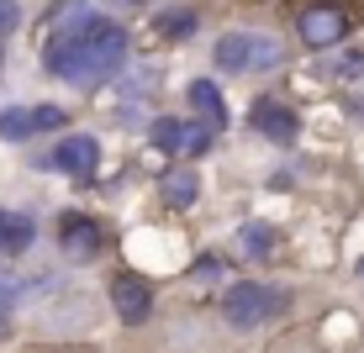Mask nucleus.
<instances>
[{
    "label": "nucleus",
    "mask_w": 364,
    "mask_h": 353,
    "mask_svg": "<svg viewBox=\"0 0 364 353\" xmlns=\"http://www.w3.org/2000/svg\"><path fill=\"white\" fill-rule=\"evenodd\" d=\"M43 32V74L69 90H100L122 80L132 58V32L111 11H90V0H53Z\"/></svg>",
    "instance_id": "1"
},
{
    "label": "nucleus",
    "mask_w": 364,
    "mask_h": 353,
    "mask_svg": "<svg viewBox=\"0 0 364 353\" xmlns=\"http://www.w3.org/2000/svg\"><path fill=\"white\" fill-rule=\"evenodd\" d=\"M301 311V290L291 280H264V274H237L217 285L206 317L222 327V337H264L291 327Z\"/></svg>",
    "instance_id": "2"
},
{
    "label": "nucleus",
    "mask_w": 364,
    "mask_h": 353,
    "mask_svg": "<svg viewBox=\"0 0 364 353\" xmlns=\"http://www.w3.org/2000/svg\"><path fill=\"white\" fill-rule=\"evenodd\" d=\"M285 64H291L285 37L264 27H232L211 43V69L228 74V80H264V74H280Z\"/></svg>",
    "instance_id": "3"
},
{
    "label": "nucleus",
    "mask_w": 364,
    "mask_h": 353,
    "mask_svg": "<svg viewBox=\"0 0 364 353\" xmlns=\"http://www.w3.org/2000/svg\"><path fill=\"white\" fill-rule=\"evenodd\" d=\"M53 248H58V259H64V264L90 269V264H100L111 248H117V227H111L106 217H95V211L64 206L53 217Z\"/></svg>",
    "instance_id": "4"
},
{
    "label": "nucleus",
    "mask_w": 364,
    "mask_h": 353,
    "mask_svg": "<svg viewBox=\"0 0 364 353\" xmlns=\"http://www.w3.org/2000/svg\"><path fill=\"white\" fill-rule=\"evenodd\" d=\"M106 306L111 317H117L122 332H148V327L159 322V285L148 280L143 269H111L106 274Z\"/></svg>",
    "instance_id": "5"
},
{
    "label": "nucleus",
    "mask_w": 364,
    "mask_h": 353,
    "mask_svg": "<svg viewBox=\"0 0 364 353\" xmlns=\"http://www.w3.org/2000/svg\"><path fill=\"white\" fill-rule=\"evenodd\" d=\"M100 158H106V148H100L95 132H64L53 148H43L32 163L48 174H64L74 185H95L100 180Z\"/></svg>",
    "instance_id": "6"
},
{
    "label": "nucleus",
    "mask_w": 364,
    "mask_h": 353,
    "mask_svg": "<svg viewBox=\"0 0 364 353\" xmlns=\"http://www.w3.org/2000/svg\"><path fill=\"white\" fill-rule=\"evenodd\" d=\"M148 143L159 148V158H174V163H196L217 148V132L196 116H154L148 121Z\"/></svg>",
    "instance_id": "7"
},
{
    "label": "nucleus",
    "mask_w": 364,
    "mask_h": 353,
    "mask_svg": "<svg viewBox=\"0 0 364 353\" xmlns=\"http://www.w3.org/2000/svg\"><path fill=\"white\" fill-rule=\"evenodd\" d=\"M69 127V106H53V100H21V106H0V143L27 148L37 137H53Z\"/></svg>",
    "instance_id": "8"
},
{
    "label": "nucleus",
    "mask_w": 364,
    "mask_h": 353,
    "mask_svg": "<svg viewBox=\"0 0 364 353\" xmlns=\"http://www.w3.org/2000/svg\"><path fill=\"white\" fill-rule=\"evenodd\" d=\"M354 11L338 6V0H317V6H301L296 11V37L311 48V53H333L338 43H348L354 37Z\"/></svg>",
    "instance_id": "9"
},
{
    "label": "nucleus",
    "mask_w": 364,
    "mask_h": 353,
    "mask_svg": "<svg viewBox=\"0 0 364 353\" xmlns=\"http://www.w3.org/2000/svg\"><path fill=\"white\" fill-rule=\"evenodd\" d=\"M243 127L254 132V137H264L269 148H296V137H301V111L291 106V100H280V95H259L254 106H248Z\"/></svg>",
    "instance_id": "10"
},
{
    "label": "nucleus",
    "mask_w": 364,
    "mask_h": 353,
    "mask_svg": "<svg viewBox=\"0 0 364 353\" xmlns=\"http://www.w3.org/2000/svg\"><path fill=\"white\" fill-rule=\"evenodd\" d=\"M232 248H237V259H243V264H274V259H280V248H285V232L274 222H259L254 217V222H243L232 232Z\"/></svg>",
    "instance_id": "11"
},
{
    "label": "nucleus",
    "mask_w": 364,
    "mask_h": 353,
    "mask_svg": "<svg viewBox=\"0 0 364 353\" xmlns=\"http://www.w3.org/2000/svg\"><path fill=\"white\" fill-rule=\"evenodd\" d=\"M37 237H43V227H37L32 211H16V206H0V259L16 264L27 259L37 248Z\"/></svg>",
    "instance_id": "12"
},
{
    "label": "nucleus",
    "mask_w": 364,
    "mask_h": 353,
    "mask_svg": "<svg viewBox=\"0 0 364 353\" xmlns=\"http://www.w3.org/2000/svg\"><path fill=\"white\" fill-rule=\"evenodd\" d=\"M154 190H159V206H169V211H191L206 185H200V169H196V163H174V169L159 174Z\"/></svg>",
    "instance_id": "13"
},
{
    "label": "nucleus",
    "mask_w": 364,
    "mask_h": 353,
    "mask_svg": "<svg viewBox=\"0 0 364 353\" xmlns=\"http://www.w3.org/2000/svg\"><path fill=\"white\" fill-rule=\"evenodd\" d=\"M185 106H191V116H196V121H206L211 132H222V127L232 121L217 80H191V85H185Z\"/></svg>",
    "instance_id": "14"
},
{
    "label": "nucleus",
    "mask_w": 364,
    "mask_h": 353,
    "mask_svg": "<svg viewBox=\"0 0 364 353\" xmlns=\"http://www.w3.org/2000/svg\"><path fill=\"white\" fill-rule=\"evenodd\" d=\"M200 32V11L196 6H159L154 11V37L159 43H191V37Z\"/></svg>",
    "instance_id": "15"
},
{
    "label": "nucleus",
    "mask_w": 364,
    "mask_h": 353,
    "mask_svg": "<svg viewBox=\"0 0 364 353\" xmlns=\"http://www.w3.org/2000/svg\"><path fill=\"white\" fill-rule=\"evenodd\" d=\"M21 300H32V280H21V274H6V280H0V343L16 332Z\"/></svg>",
    "instance_id": "16"
},
{
    "label": "nucleus",
    "mask_w": 364,
    "mask_h": 353,
    "mask_svg": "<svg viewBox=\"0 0 364 353\" xmlns=\"http://www.w3.org/2000/svg\"><path fill=\"white\" fill-rule=\"evenodd\" d=\"M259 353H328V348H322V337L311 332V327H291V332H280L274 343H264Z\"/></svg>",
    "instance_id": "17"
},
{
    "label": "nucleus",
    "mask_w": 364,
    "mask_h": 353,
    "mask_svg": "<svg viewBox=\"0 0 364 353\" xmlns=\"http://www.w3.org/2000/svg\"><path fill=\"white\" fill-rule=\"evenodd\" d=\"M228 274H232V259L217 254V248H206V254L191 264V280L196 285H228Z\"/></svg>",
    "instance_id": "18"
},
{
    "label": "nucleus",
    "mask_w": 364,
    "mask_h": 353,
    "mask_svg": "<svg viewBox=\"0 0 364 353\" xmlns=\"http://www.w3.org/2000/svg\"><path fill=\"white\" fill-rule=\"evenodd\" d=\"M322 80H364V53L348 48V53L328 58V64H322Z\"/></svg>",
    "instance_id": "19"
},
{
    "label": "nucleus",
    "mask_w": 364,
    "mask_h": 353,
    "mask_svg": "<svg viewBox=\"0 0 364 353\" xmlns=\"http://www.w3.org/2000/svg\"><path fill=\"white\" fill-rule=\"evenodd\" d=\"M21 21H27V16H21V0H0V37H11Z\"/></svg>",
    "instance_id": "20"
},
{
    "label": "nucleus",
    "mask_w": 364,
    "mask_h": 353,
    "mask_svg": "<svg viewBox=\"0 0 364 353\" xmlns=\"http://www.w3.org/2000/svg\"><path fill=\"white\" fill-rule=\"evenodd\" d=\"M143 6H154V0H106L111 16H127V11H143Z\"/></svg>",
    "instance_id": "21"
},
{
    "label": "nucleus",
    "mask_w": 364,
    "mask_h": 353,
    "mask_svg": "<svg viewBox=\"0 0 364 353\" xmlns=\"http://www.w3.org/2000/svg\"><path fill=\"white\" fill-rule=\"evenodd\" d=\"M354 280H359V285H364V259H359V264H354Z\"/></svg>",
    "instance_id": "22"
},
{
    "label": "nucleus",
    "mask_w": 364,
    "mask_h": 353,
    "mask_svg": "<svg viewBox=\"0 0 364 353\" xmlns=\"http://www.w3.org/2000/svg\"><path fill=\"white\" fill-rule=\"evenodd\" d=\"M0 64H6V37H0Z\"/></svg>",
    "instance_id": "23"
},
{
    "label": "nucleus",
    "mask_w": 364,
    "mask_h": 353,
    "mask_svg": "<svg viewBox=\"0 0 364 353\" xmlns=\"http://www.w3.org/2000/svg\"><path fill=\"white\" fill-rule=\"evenodd\" d=\"M359 353H364V348H359Z\"/></svg>",
    "instance_id": "24"
}]
</instances>
